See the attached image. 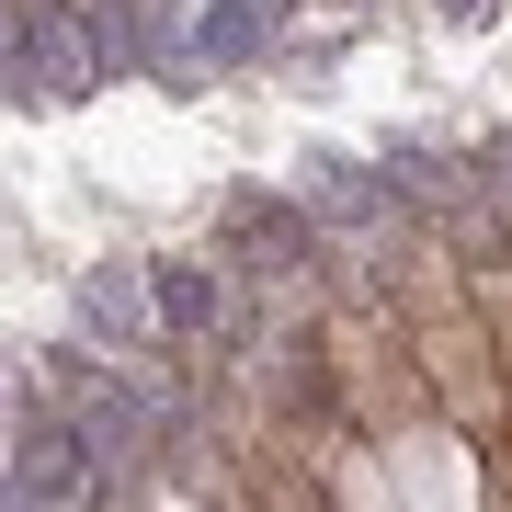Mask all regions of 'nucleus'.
<instances>
[{
  "instance_id": "nucleus-2",
  "label": "nucleus",
  "mask_w": 512,
  "mask_h": 512,
  "mask_svg": "<svg viewBox=\"0 0 512 512\" xmlns=\"http://www.w3.org/2000/svg\"><path fill=\"white\" fill-rule=\"evenodd\" d=\"M148 285H160V342H194V353H228L262 308L239 262H148Z\"/></svg>"
},
{
  "instance_id": "nucleus-1",
  "label": "nucleus",
  "mask_w": 512,
  "mask_h": 512,
  "mask_svg": "<svg viewBox=\"0 0 512 512\" xmlns=\"http://www.w3.org/2000/svg\"><path fill=\"white\" fill-rule=\"evenodd\" d=\"M103 80L92 12H12L0 23V103H80Z\"/></svg>"
},
{
  "instance_id": "nucleus-4",
  "label": "nucleus",
  "mask_w": 512,
  "mask_h": 512,
  "mask_svg": "<svg viewBox=\"0 0 512 512\" xmlns=\"http://www.w3.org/2000/svg\"><path fill=\"white\" fill-rule=\"evenodd\" d=\"M478 194H490V217H512V137L478 148Z\"/></svg>"
},
{
  "instance_id": "nucleus-3",
  "label": "nucleus",
  "mask_w": 512,
  "mask_h": 512,
  "mask_svg": "<svg viewBox=\"0 0 512 512\" xmlns=\"http://www.w3.org/2000/svg\"><path fill=\"white\" fill-rule=\"evenodd\" d=\"M80 342L92 353H160V285H148V262H114V274L80 285Z\"/></svg>"
}]
</instances>
